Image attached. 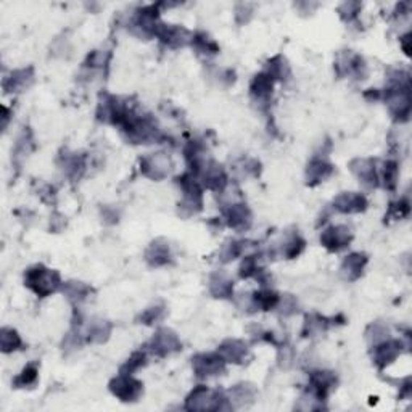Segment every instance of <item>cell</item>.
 Wrapping results in <instances>:
<instances>
[{
    "instance_id": "obj_1",
    "label": "cell",
    "mask_w": 412,
    "mask_h": 412,
    "mask_svg": "<svg viewBox=\"0 0 412 412\" xmlns=\"http://www.w3.org/2000/svg\"><path fill=\"white\" fill-rule=\"evenodd\" d=\"M121 131L131 144H160L166 139V135L158 126V122L150 115H139L134 110L129 111L125 122L121 125Z\"/></svg>"
},
{
    "instance_id": "obj_47",
    "label": "cell",
    "mask_w": 412,
    "mask_h": 412,
    "mask_svg": "<svg viewBox=\"0 0 412 412\" xmlns=\"http://www.w3.org/2000/svg\"><path fill=\"white\" fill-rule=\"evenodd\" d=\"M324 408V399L317 398L316 394L308 390L299 396L298 403L295 404V409L298 411H319Z\"/></svg>"
},
{
    "instance_id": "obj_12",
    "label": "cell",
    "mask_w": 412,
    "mask_h": 412,
    "mask_svg": "<svg viewBox=\"0 0 412 412\" xmlns=\"http://www.w3.org/2000/svg\"><path fill=\"white\" fill-rule=\"evenodd\" d=\"M139 168L140 173H142L145 178H149L151 181H163L164 178H168L169 171L173 168V163H171L166 153L158 151L140 158Z\"/></svg>"
},
{
    "instance_id": "obj_33",
    "label": "cell",
    "mask_w": 412,
    "mask_h": 412,
    "mask_svg": "<svg viewBox=\"0 0 412 412\" xmlns=\"http://www.w3.org/2000/svg\"><path fill=\"white\" fill-rule=\"evenodd\" d=\"M239 275L240 279H256L260 280L263 285H268L269 280V274L264 270L260 263V256L258 255H248L244 258L242 264H240L239 269Z\"/></svg>"
},
{
    "instance_id": "obj_45",
    "label": "cell",
    "mask_w": 412,
    "mask_h": 412,
    "mask_svg": "<svg viewBox=\"0 0 412 412\" xmlns=\"http://www.w3.org/2000/svg\"><path fill=\"white\" fill-rule=\"evenodd\" d=\"M366 338H367L370 346L382 343V341L390 338V328H388L385 324H382V322L370 324V326L367 327V331H366Z\"/></svg>"
},
{
    "instance_id": "obj_36",
    "label": "cell",
    "mask_w": 412,
    "mask_h": 412,
    "mask_svg": "<svg viewBox=\"0 0 412 412\" xmlns=\"http://www.w3.org/2000/svg\"><path fill=\"white\" fill-rule=\"evenodd\" d=\"M264 73H268L270 78L275 81H280V82H285L290 79L292 76V69H290V64H288L287 58L284 55H275L268 60L266 63V69H264Z\"/></svg>"
},
{
    "instance_id": "obj_51",
    "label": "cell",
    "mask_w": 412,
    "mask_h": 412,
    "mask_svg": "<svg viewBox=\"0 0 412 412\" xmlns=\"http://www.w3.org/2000/svg\"><path fill=\"white\" fill-rule=\"evenodd\" d=\"M361 8H362L361 2H345L338 7V13L341 16V20L351 23L357 18L359 13H361Z\"/></svg>"
},
{
    "instance_id": "obj_38",
    "label": "cell",
    "mask_w": 412,
    "mask_h": 412,
    "mask_svg": "<svg viewBox=\"0 0 412 412\" xmlns=\"http://www.w3.org/2000/svg\"><path fill=\"white\" fill-rule=\"evenodd\" d=\"M306 246L304 239L298 232H293L290 235H287V239L282 242L279 246L280 256H284L285 260H295L299 255H302Z\"/></svg>"
},
{
    "instance_id": "obj_8",
    "label": "cell",
    "mask_w": 412,
    "mask_h": 412,
    "mask_svg": "<svg viewBox=\"0 0 412 412\" xmlns=\"http://www.w3.org/2000/svg\"><path fill=\"white\" fill-rule=\"evenodd\" d=\"M192 369L197 379H211L226 372V361L219 353H200L192 357Z\"/></svg>"
},
{
    "instance_id": "obj_4",
    "label": "cell",
    "mask_w": 412,
    "mask_h": 412,
    "mask_svg": "<svg viewBox=\"0 0 412 412\" xmlns=\"http://www.w3.org/2000/svg\"><path fill=\"white\" fill-rule=\"evenodd\" d=\"M187 411H221L232 409L224 393L210 390L208 387L198 385L185 398Z\"/></svg>"
},
{
    "instance_id": "obj_44",
    "label": "cell",
    "mask_w": 412,
    "mask_h": 412,
    "mask_svg": "<svg viewBox=\"0 0 412 412\" xmlns=\"http://www.w3.org/2000/svg\"><path fill=\"white\" fill-rule=\"evenodd\" d=\"M164 314H166V306L163 303H158L150 306V308H147L144 313L137 317V321L140 324H145V326H153V324L163 321Z\"/></svg>"
},
{
    "instance_id": "obj_37",
    "label": "cell",
    "mask_w": 412,
    "mask_h": 412,
    "mask_svg": "<svg viewBox=\"0 0 412 412\" xmlns=\"http://www.w3.org/2000/svg\"><path fill=\"white\" fill-rule=\"evenodd\" d=\"M279 295L270 288H261V290L253 292L251 299H253V308L256 311H270L275 309L279 304Z\"/></svg>"
},
{
    "instance_id": "obj_41",
    "label": "cell",
    "mask_w": 412,
    "mask_h": 412,
    "mask_svg": "<svg viewBox=\"0 0 412 412\" xmlns=\"http://www.w3.org/2000/svg\"><path fill=\"white\" fill-rule=\"evenodd\" d=\"M39 379V366L38 362H29L26 367H23L21 372L13 379L15 388H33L38 384Z\"/></svg>"
},
{
    "instance_id": "obj_42",
    "label": "cell",
    "mask_w": 412,
    "mask_h": 412,
    "mask_svg": "<svg viewBox=\"0 0 412 412\" xmlns=\"http://www.w3.org/2000/svg\"><path fill=\"white\" fill-rule=\"evenodd\" d=\"M398 178H399V169L398 163L393 160H388L382 166V173H379V179L384 182V187L387 190H396L398 185Z\"/></svg>"
},
{
    "instance_id": "obj_18",
    "label": "cell",
    "mask_w": 412,
    "mask_h": 412,
    "mask_svg": "<svg viewBox=\"0 0 412 412\" xmlns=\"http://www.w3.org/2000/svg\"><path fill=\"white\" fill-rule=\"evenodd\" d=\"M155 38L160 39V42L169 47V49H181V47L190 44L192 34L182 26L164 25V23H160L155 31Z\"/></svg>"
},
{
    "instance_id": "obj_31",
    "label": "cell",
    "mask_w": 412,
    "mask_h": 412,
    "mask_svg": "<svg viewBox=\"0 0 412 412\" xmlns=\"http://www.w3.org/2000/svg\"><path fill=\"white\" fill-rule=\"evenodd\" d=\"M208 290L217 299L234 298V280L222 270H216L210 275Z\"/></svg>"
},
{
    "instance_id": "obj_3",
    "label": "cell",
    "mask_w": 412,
    "mask_h": 412,
    "mask_svg": "<svg viewBox=\"0 0 412 412\" xmlns=\"http://www.w3.org/2000/svg\"><path fill=\"white\" fill-rule=\"evenodd\" d=\"M178 185L182 190V200L179 202V214L182 217H190L198 214L203 210V187L192 173L179 176Z\"/></svg>"
},
{
    "instance_id": "obj_10",
    "label": "cell",
    "mask_w": 412,
    "mask_h": 412,
    "mask_svg": "<svg viewBox=\"0 0 412 412\" xmlns=\"http://www.w3.org/2000/svg\"><path fill=\"white\" fill-rule=\"evenodd\" d=\"M160 4L158 5H149V7H142L135 11L134 18L131 21L132 31L140 38H153L158 25H160Z\"/></svg>"
},
{
    "instance_id": "obj_6",
    "label": "cell",
    "mask_w": 412,
    "mask_h": 412,
    "mask_svg": "<svg viewBox=\"0 0 412 412\" xmlns=\"http://www.w3.org/2000/svg\"><path fill=\"white\" fill-rule=\"evenodd\" d=\"M131 108L122 102L121 98H118L111 93H102L98 100V107H97V120L102 122H107V125L120 126L129 115Z\"/></svg>"
},
{
    "instance_id": "obj_13",
    "label": "cell",
    "mask_w": 412,
    "mask_h": 412,
    "mask_svg": "<svg viewBox=\"0 0 412 412\" xmlns=\"http://www.w3.org/2000/svg\"><path fill=\"white\" fill-rule=\"evenodd\" d=\"M149 351L156 355L158 357H164L178 353L182 350V341L178 337V333L171 331V328H160L151 340L149 341Z\"/></svg>"
},
{
    "instance_id": "obj_34",
    "label": "cell",
    "mask_w": 412,
    "mask_h": 412,
    "mask_svg": "<svg viewBox=\"0 0 412 412\" xmlns=\"http://www.w3.org/2000/svg\"><path fill=\"white\" fill-rule=\"evenodd\" d=\"M190 45L200 57L211 58L219 54V45H217L216 40L211 39L210 34H206L205 31H197L195 34H192Z\"/></svg>"
},
{
    "instance_id": "obj_28",
    "label": "cell",
    "mask_w": 412,
    "mask_h": 412,
    "mask_svg": "<svg viewBox=\"0 0 412 412\" xmlns=\"http://www.w3.org/2000/svg\"><path fill=\"white\" fill-rule=\"evenodd\" d=\"M58 164H60L62 171L67 176L68 179L71 181H78L82 178L86 171V164H87V156L84 153H78V151H64V155H60L58 158Z\"/></svg>"
},
{
    "instance_id": "obj_29",
    "label": "cell",
    "mask_w": 412,
    "mask_h": 412,
    "mask_svg": "<svg viewBox=\"0 0 412 412\" xmlns=\"http://www.w3.org/2000/svg\"><path fill=\"white\" fill-rule=\"evenodd\" d=\"M258 398V390L256 387L253 384H248V382H242V384L234 385L231 390L227 391V399L231 403L232 409H242V408H248L255 399Z\"/></svg>"
},
{
    "instance_id": "obj_54",
    "label": "cell",
    "mask_w": 412,
    "mask_h": 412,
    "mask_svg": "<svg viewBox=\"0 0 412 412\" xmlns=\"http://www.w3.org/2000/svg\"><path fill=\"white\" fill-rule=\"evenodd\" d=\"M103 219L105 222H110V224H115V222H118V217H120V214L116 213V210H111L108 208V206H105L103 208Z\"/></svg>"
},
{
    "instance_id": "obj_56",
    "label": "cell",
    "mask_w": 412,
    "mask_h": 412,
    "mask_svg": "<svg viewBox=\"0 0 412 412\" xmlns=\"http://www.w3.org/2000/svg\"><path fill=\"white\" fill-rule=\"evenodd\" d=\"M4 110V125H2V129L5 131V129H7V125H8V120H10V110L8 108H2Z\"/></svg>"
},
{
    "instance_id": "obj_24",
    "label": "cell",
    "mask_w": 412,
    "mask_h": 412,
    "mask_svg": "<svg viewBox=\"0 0 412 412\" xmlns=\"http://www.w3.org/2000/svg\"><path fill=\"white\" fill-rule=\"evenodd\" d=\"M145 261L150 268H163L173 263V253H171V246L168 240L155 239L153 242L147 246L145 250Z\"/></svg>"
},
{
    "instance_id": "obj_9",
    "label": "cell",
    "mask_w": 412,
    "mask_h": 412,
    "mask_svg": "<svg viewBox=\"0 0 412 412\" xmlns=\"http://www.w3.org/2000/svg\"><path fill=\"white\" fill-rule=\"evenodd\" d=\"M73 326L79 328L81 335L84 337V341H91V343H105V341L110 338L111 331H113V324L110 321L103 319L84 321L81 314L74 317Z\"/></svg>"
},
{
    "instance_id": "obj_21",
    "label": "cell",
    "mask_w": 412,
    "mask_h": 412,
    "mask_svg": "<svg viewBox=\"0 0 412 412\" xmlns=\"http://www.w3.org/2000/svg\"><path fill=\"white\" fill-rule=\"evenodd\" d=\"M350 169L362 185H366L367 188L379 187L380 179L375 160H370V158H355L350 163Z\"/></svg>"
},
{
    "instance_id": "obj_20",
    "label": "cell",
    "mask_w": 412,
    "mask_h": 412,
    "mask_svg": "<svg viewBox=\"0 0 412 412\" xmlns=\"http://www.w3.org/2000/svg\"><path fill=\"white\" fill-rule=\"evenodd\" d=\"M367 198L357 192H341L332 202V208L343 214L364 213L367 210Z\"/></svg>"
},
{
    "instance_id": "obj_52",
    "label": "cell",
    "mask_w": 412,
    "mask_h": 412,
    "mask_svg": "<svg viewBox=\"0 0 412 412\" xmlns=\"http://www.w3.org/2000/svg\"><path fill=\"white\" fill-rule=\"evenodd\" d=\"M253 15V5L248 4H239L235 7V20H237L239 25H244V23H248Z\"/></svg>"
},
{
    "instance_id": "obj_11",
    "label": "cell",
    "mask_w": 412,
    "mask_h": 412,
    "mask_svg": "<svg viewBox=\"0 0 412 412\" xmlns=\"http://www.w3.org/2000/svg\"><path fill=\"white\" fill-rule=\"evenodd\" d=\"M335 71H337L340 78L350 76V78L357 81L366 79L369 74L366 60L361 55L353 54L351 50H345L343 54L338 55V60L335 62Z\"/></svg>"
},
{
    "instance_id": "obj_14",
    "label": "cell",
    "mask_w": 412,
    "mask_h": 412,
    "mask_svg": "<svg viewBox=\"0 0 412 412\" xmlns=\"http://www.w3.org/2000/svg\"><path fill=\"white\" fill-rule=\"evenodd\" d=\"M353 242V232L348 226H331L321 234V244L331 253L346 250Z\"/></svg>"
},
{
    "instance_id": "obj_19",
    "label": "cell",
    "mask_w": 412,
    "mask_h": 412,
    "mask_svg": "<svg viewBox=\"0 0 412 412\" xmlns=\"http://www.w3.org/2000/svg\"><path fill=\"white\" fill-rule=\"evenodd\" d=\"M274 91V79L268 73H258L250 82V96L261 110L269 108Z\"/></svg>"
},
{
    "instance_id": "obj_32",
    "label": "cell",
    "mask_w": 412,
    "mask_h": 412,
    "mask_svg": "<svg viewBox=\"0 0 412 412\" xmlns=\"http://www.w3.org/2000/svg\"><path fill=\"white\" fill-rule=\"evenodd\" d=\"M335 317L328 319V317H324L321 314H306L303 328H302V337L304 338H316L321 337V335L326 333L328 331V327L335 326L337 322H333Z\"/></svg>"
},
{
    "instance_id": "obj_50",
    "label": "cell",
    "mask_w": 412,
    "mask_h": 412,
    "mask_svg": "<svg viewBox=\"0 0 412 412\" xmlns=\"http://www.w3.org/2000/svg\"><path fill=\"white\" fill-rule=\"evenodd\" d=\"M298 302H297V298L293 297V295H282L279 298V304H277V309L279 311V314L280 316H284V317H288V316H293V314H297L298 313Z\"/></svg>"
},
{
    "instance_id": "obj_40",
    "label": "cell",
    "mask_w": 412,
    "mask_h": 412,
    "mask_svg": "<svg viewBox=\"0 0 412 412\" xmlns=\"http://www.w3.org/2000/svg\"><path fill=\"white\" fill-rule=\"evenodd\" d=\"M250 242L246 240H235V239H229L227 242L222 245V248L219 251V260L222 263H231L234 260H237L244 255V251L246 250Z\"/></svg>"
},
{
    "instance_id": "obj_7",
    "label": "cell",
    "mask_w": 412,
    "mask_h": 412,
    "mask_svg": "<svg viewBox=\"0 0 412 412\" xmlns=\"http://www.w3.org/2000/svg\"><path fill=\"white\" fill-rule=\"evenodd\" d=\"M108 388L111 394L118 399H121L122 403H135L144 393L142 382L129 374H120L115 377V379L110 382Z\"/></svg>"
},
{
    "instance_id": "obj_53",
    "label": "cell",
    "mask_w": 412,
    "mask_h": 412,
    "mask_svg": "<svg viewBox=\"0 0 412 412\" xmlns=\"http://www.w3.org/2000/svg\"><path fill=\"white\" fill-rule=\"evenodd\" d=\"M293 361V351L290 346H280V351H279V364L280 367H290V364Z\"/></svg>"
},
{
    "instance_id": "obj_43",
    "label": "cell",
    "mask_w": 412,
    "mask_h": 412,
    "mask_svg": "<svg viewBox=\"0 0 412 412\" xmlns=\"http://www.w3.org/2000/svg\"><path fill=\"white\" fill-rule=\"evenodd\" d=\"M411 214V203L408 198H399L398 202H393L388 206L385 214V221H401Z\"/></svg>"
},
{
    "instance_id": "obj_5",
    "label": "cell",
    "mask_w": 412,
    "mask_h": 412,
    "mask_svg": "<svg viewBox=\"0 0 412 412\" xmlns=\"http://www.w3.org/2000/svg\"><path fill=\"white\" fill-rule=\"evenodd\" d=\"M382 100H385L391 118L396 122H408L411 118V86L390 87L382 91Z\"/></svg>"
},
{
    "instance_id": "obj_48",
    "label": "cell",
    "mask_w": 412,
    "mask_h": 412,
    "mask_svg": "<svg viewBox=\"0 0 412 412\" xmlns=\"http://www.w3.org/2000/svg\"><path fill=\"white\" fill-rule=\"evenodd\" d=\"M34 149L33 145V134L29 131V127H25V131L21 132V135L16 140L15 144V160H18V158L23 156H28V153Z\"/></svg>"
},
{
    "instance_id": "obj_27",
    "label": "cell",
    "mask_w": 412,
    "mask_h": 412,
    "mask_svg": "<svg viewBox=\"0 0 412 412\" xmlns=\"http://www.w3.org/2000/svg\"><path fill=\"white\" fill-rule=\"evenodd\" d=\"M369 263V258L366 253H351L341 261L340 266V277L346 282H356L361 279Z\"/></svg>"
},
{
    "instance_id": "obj_30",
    "label": "cell",
    "mask_w": 412,
    "mask_h": 412,
    "mask_svg": "<svg viewBox=\"0 0 412 412\" xmlns=\"http://www.w3.org/2000/svg\"><path fill=\"white\" fill-rule=\"evenodd\" d=\"M34 81V68H21L15 69L13 73H10L7 78L4 79V91L5 93H20L26 91Z\"/></svg>"
},
{
    "instance_id": "obj_25",
    "label": "cell",
    "mask_w": 412,
    "mask_h": 412,
    "mask_svg": "<svg viewBox=\"0 0 412 412\" xmlns=\"http://www.w3.org/2000/svg\"><path fill=\"white\" fill-rule=\"evenodd\" d=\"M333 164L327 161L324 156H314L306 166V184L309 187H316L326 182L333 174Z\"/></svg>"
},
{
    "instance_id": "obj_55",
    "label": "cell",
    "mask_w": 412,
    "mask_h": 412,
    "mask_svg": "<svg viewBox=\"0 0 412 412\" xmlns=\"http://www.w3.org/2000/svg\"><path fill=\"white\" fill-rule=\"evenodd\" d=\"M399 44L403 47V52L406 55H411V33H406L404 36L399 38Z\"/></svg>"
},
{
    "instance_id": "obj_35",
    "label": "cell",
    "mask_w": 412,
    "mask_h": 412,
    "mask_svg": "<svg viewBox=\"0 0 412 412\" xmlns=\"http://www.w3.org/2000/svg\"><path fill=\"white\" fill-rule=\"evenodd\" d=\"M60 290H62L63 295L74 304L86 302V299L93 293V288L91 285H87V284H84V282H79V280L63 282Z\"/></svg>"
},
{
    "instance_id": "obj_49",
    "label": "cell",
    "mask_w": 412,
    "mask_h": 412,
    "mask_svg": "<svg viewBox=\"0 0 412 412\" xmlns=\"http://www.w3.org/2000/svg\"><path fill=\"white\" fill-rule=\"evenodd\" d=\"M110 57H111V54L107 50H93V52H91L89 55H87L84 64L91 69H103V68L108 67Z\"/></svg>"
},
{
    "instance_id": "obj_23",
    "label": "cell",
    "mask_w": 412,
    "mask_h": 412,
    "mask_svg": "<svg viewBox=\"0 0 412 412\" xmlns=\"http://www.w3.org/2000/svg\"><path fill=\"white\" fill-rule=\"evenodd\" d=\"M335 387H337V375L332 370H313L309 374V390L324 401L335 390Z\"/></svg>"
},
{
    "instance_id": "obj_26",
    "label": "cell",
    "mask_w": 412,
    "mask_h": 412,
    "mask_svg": "<svg viewBox=\"0 0 412 412\" xmlns=\"http://www.w3.org/2000/svg\"><path fill=\"white\" fill-rule=\"evenodd\" d=\"M219 356L224 359L226 364H244L250 356V348L245 341L239 338H227L222 341L217 348Z\"/></svg>"
},
{
    "instance_id": "obj_15",
    "label": "cell",
    "mask_w": 412,
    "mask_h": 412,
    "mask_svg": "<svg viewBox=\"0 0 412 412\" xmlns=\"http://www.w3.org/2000/svg\"><path fill=\"white\" fill-rule=\"evenodd\" d=\"M404 346L406 345L401 340H394V338H387L385 341H382V343L374 345L372 346L374 364L380 370H384L385 367L390 366V364H393L399 356H401ZM406 348H408V346H406Z\"/></svg>"
},
{
    "instance_id": "obj_2",
    "label": "cell",
    "mask_w": 412,
    "mask_h": 412,
    "mask_svg": "<svg viewBox=\"0 0 412 412\" xmlns=\"http://www.w3.org/2000/svg\"><path fill=\"white\" fill-rule=\"evenodd\" d=\"M60 273L45 268L44 264H34L25 273V285L39 298H47L62 288Z\"/></svg>"
},
{
    "instance_id": "obj_16",
    "label": "cell",
    "mask_w": 412,
    "mask_h": 412,
    "mask_svg": "<svg viewBox=\"0 0 412 412\" xmlns=\"http://www.w3.org/2000/svg\"><path fill=\"white\" fill-rule=\"evenodd\" d=\"M222 216H224L226 224L231 229H234V231L244 232V231H248V229L251 227L253 214L248 206H246L244 202L222 206Z\"/></svg>"
},
{
    "instance_id": "obj_17",
    "label": "cell",
    "mask_w": 412,
    "mask_h": 412,
    "mask_svg": "<svg viewBox=\"0 0 412 412\" xmlns=\"http://www.w3.org/2000/svg\"><path fill=\"white\" fill-rule=\"evenodd\" d=\"M197 179L203 188H208V190L216 192V193L222 192L229 185L224 168H222L221 164L214 163L213 160H211L202 171H200Z\"/></svg>"
},
{
    "instance_id": "obj_46",
    "label": "cell",
    "mask_w": 412,
    "mask_h": 412,
    "mask_svg": "<svg viewBox=\"0 0 412 412\" xmlns=\"http://www.w3.org/2000/svg\"><path fill=\"white\" fill-rule=\"evenodd\" d=\"M147 366V353L145 351H135L129 356L127 361L122 364L120 369V374H129L132 375L134 372H137L139 369H142Z\"/></svg>"
},
{
    "instance_id": "obj_22",
    "label": "cell",
    "mask_w": 412,
    "mask_h": 412,
    "mask_svg": "<svg viewBox=\"0 0 412 412\" xmlns=\"http://www.w3.org/2000/svg\"><path fill=\"white\" fill-rule=\"evenodd\" d=\"M184 156L188 168H190V173L195 178L200 174V171L211 161L208 149H206L202 140H190L184 149Z\"/></svg>"
},
{
    "instance_id": "obj_39",
    "label": "cell",
    "mask_w": 412,
    "mask_h": 412,
    "mask_svg": "<svg viewBox=\"0 0 412 412\" xmlns=\"http://www.w3.org/2000/svg\"><path fill=\"white\" fill-rule=\"evenodd\" d=\"M23 348V340L21 335L11 327H4L0 331V350L5 355H10V353H15Z\"/></svg>"
}]
</instances>
